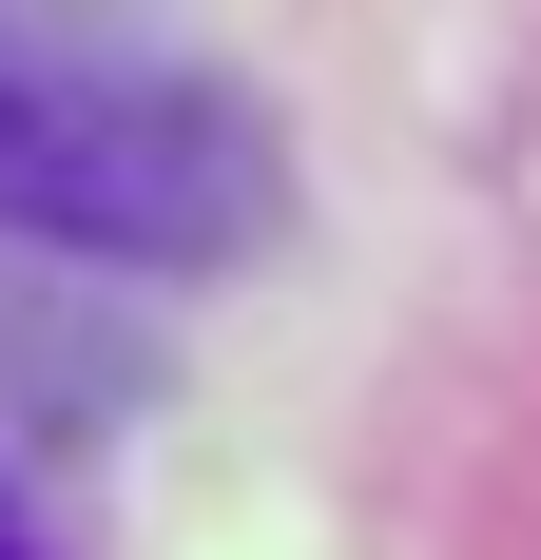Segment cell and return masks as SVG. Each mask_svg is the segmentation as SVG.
Here are the masks:
<instances>
[{"mask_svg":"<svg viewBox=\"0 0 541 560\" xmlns=\"http://www.w3.org/2000/svg\"><path fill=\"white\" fill-rule=\"evenodd\" d=\"M290 213L270 116L194 58H116V39H20L0 58V232L78 252V271H232Z\"/></svg>","mask_w":541,"mask_h":560,"instance_id":"cell-1","label":"cell"},{"mask_svg":"<svg viewBox=\"0 0 541 560\" xmlns=\"http://www.w3.org/2000/svg\"><path fill=\"white\" fill-rule=\"evenodd\" d=\"M0 560H20V522H0Z\"/></svg>","mask_w":541,"mask_h":560,"instance_id":"cell-2","label":"cell"}]
</instances>
